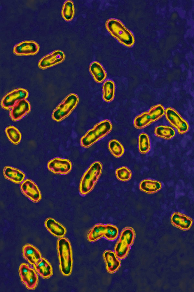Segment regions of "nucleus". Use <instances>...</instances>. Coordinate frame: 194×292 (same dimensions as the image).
I'll use <instances>...</instances> for the list:
<instances>
[{
	"label": "nucleus",
	"instance_id": "bb28decb",
	"mask_svg": "<svg viewBox=\"0 0 194 292\" xmlns=\"http://www.w3.org/2000/svg\"><path fill=\"white\" fill-rule=\"evenodd\" d=\"M108 147L112 154L115 157L119 158L124 153V149L123 145L117 140L113 139L109 141Z\"/></svg>",
	"mask_w": 194,
	"mask_h": 292
},
{
	"label": "nucleus",
	"instance_id": "7ed1b4c3",
	"mask_svg": "<svg viewBox=\"0 0 194 292\" xmlns=\"http://www.w3.org/2000/svg\"><path fill=\"white\" fill-rule=\"evenodd\" d=\"M102 168L101 163L96 161L84 173L79 187V192L82 195H85L92 190L102 173Z\"/></svg>",
	"mask_w": 194,
	"mask_h": 292
},
{
	"label": "nucleus",
	"instance_id": "2f4dec72",
	"mask_svg": "<svg viewBox=\"0 0 194 292\" xmlns=\"http://www.w3.org/2000/svg\"><path fill=\"white\" fill-rule=\"evenodd\" d=\"M117 178L119 180L123 181L129 180L132 176L131 171L127 167H123L117 169L115 171Z\"/></svg>",
	"mask_w": 194,
	"mask_h": 292
},
{
	"label": "nucleus",
	"instance_id": "cd10ccee",
	"mask_svg": "<svg viewBox=\"0 0 194 292\" xmlns=\"http://www.w3.org/2000/svg\"><path fill=\"white\" fill-rule=\"evenodd\" d=\"M152 121L148 112H145L137 116L133 121L135 127L137 128H144Z\"/></svg>",
	"mask_w": 194,
	"mask_h": 292
},
{
	"label": "nucleus",
	"instance_id": "2eb2a0df",
	"mask_svg": "<svg viewBox=\"0 0 194 292\" xmlns=\"http://www.w3.org/2000/svg\"><path fill=\"white\" fill-rule=\"evenodd\" d=\"M22 252L24 257L32 265L37 263L41 258L39 251L30 244L24 245L23 247Z\"/></svg>",
	"mask_w": 194,
	"mask_h": 292
},
{
	"label": "nucleus",
	"instance_id": "a878e982",
	"mask_svg": "<svg viewBox=\"0 0 194 292\" xmlns=\"http://www.w3.org/2000/svg\"><path fill=\"white\" fill-rule=\"evenodd\" d=\"M154 133L157 136L165 139H171L175 134L174 130L171 127L167 126H160L156 127Z\"/></svg>",
	"mask_w": 194,
	"mask_h": 292
},
{
	"label": "nucleus",
	"instance_id": "aec40b11",
	"mask_svg": "<svg viewBox=\"0 0 194 292\" xmlns=\"http://www.w3.org/2000/svg\"><path fill=\"white\" fill-rule=\"evenodd\" d=\"M34 266L36 271L43 278H48L52 274L53 270L51 265L44 258H41Z\"/></svg>",
	"mask_w": 194,
	"mask_h": 292
},
{
	"label": "nucleus",
	"instance_id": "39448f33",
	"mask_svg": "<svg viewBox=\"0 0 194 292\" xmlns=\"http://www.w3.org/2000/svg\"><path fill=\"white\" fill-rule=\"evenodd\" d=\"M79 101V97L76 94H69L53 110L51 115L52 118L57 121L62 120L70 114L77 106Z\"/></svg>",
	"mask_w": 194,
	"mask_h": 292
},
{
	"label": "nucleus",
	"instance_id": "a211bd4d",
	"mask_svg": "<svg viewBox=\"0 0 194 292\" xmlns=\"http://www.w3.org/2000/svg\"><path fill=\"white\" fill-rule=\"evenodd\" d=\"M3 172L5 178L16 183H20L25 177V175L23 172L10 166L5 167Z\"/></svg>",
	"mask_w": 194,
	"mask_h": 292
},
{
	"label": "nucleus",
	"instance_id": "f8f14e48",
	"mask_svg": "<svg viewBox=\"0 0 194 292\" xmlns=\"http://www.w3.org/2000/svg\"><path fill=\"white\" fill-rule=\"evenodd\" d=\"M20 188L23 193L34 202H38L41 200L42 196L39 189L32 180L26 179L21 184Z\"/></svg>",
	"mask_w": 194,
	"mask_h": 292
},
{
	"label": "nucleus",
	"instance_id": "412c9836",
	"mask_svg": "<svg viewBox=\"0 0 194 292\" xmlns=\"http://www.w3.org/2000/svg\"><path fill=\"white\" fill-rule=\"evenodd\" d=\"M89 71L96 82L101 83L104 81L107 76L106 71L98 62L94 61L92 62L89 66Z\"/></svg>",
	"mask_w": 194,
	"mask_h": 292
},
{
	"label": "nucleus",
	"instance_id": "4be33fe9",
	"mask_svg": "<svg viewBox=\"0 0 194 292\" xmlns=\"http://www.w3.org/2000/svg\"><path fill=\"white\" fill-rule=\"evenodd\" d=\"M161 187V184L159 181L148 179L142 181L139 185L141 190L148 193L156 192L160 190Z\"/></svg>",
	"mask_w": 194,
	"mask_h": 292
},
{
	"label": "nucleus",
	"instance_id": "dca6fc26",
	"mask_svg": "<svg viewBox=\"0 0 194 292\" xmlns=\"http://www.w3.org/2000/svg\"><path fill=\"white\" fill-rule=\"evenodd\" d=\"M107 271L110 273L116 271L120 265V262L115 253L110 251H106L103 254Z\"/></svg>",
	"mask_w": 194,
	"mask_h": 292
},
{
	"label": "nucleus",
	"instance_id": "0eeeda50",
	"mask_svg": "<svg viewBox=\"0 0 194 292\" xmlns=\"http://www.w3.org/2000/svg\"><path fill=\"white\" fill-rule=\"evenodd\" d=\"M19 272L21 281L26 288L34 290L36 287L38 277L35 271L27 264L21 263L19 267Z\"/></svg>",
	"mask_w": 194,
	"mask_h": 292
},
{
	"label": "nucleus",
	"instance_id": "9d476101",
	"mask_svg": "<svg viewBox=\"0 0 194 292\" xmlns=\"http://www.w3.org/2000/svg\"><path fill=\"white\" fill-rule=\"evenodd\" d=\"M47 167L54 173L66 175L71 171L72 165L71 161L67 159L56 157L48 162Z\"/></svg>",
	"mask_w": 194,
	"mask_h": 292
},
{
	"label": "nucleus",
	"instance_id": "6ab92c4d",
	"mask_svg": "<svg viewBox=\"0 0 194 292\" xmlns=\"http://www.w3.org/2000/svg\"><path fill=\"white\" fill-rule=\"evenodd\" d=\"M45 225L51 234L56 236L62 237L66 233L65 228L52 218L47 219L45 221Z\"/></svg>",
	"mask_w": 194,
	"mask_h": 292
},
{
	"label": "nucleus",
	"instance_id": "423d86ee",
	"mask_svg": "<svg viewBox=\"0 0 194 292\" xmlns=\"http://www.w3.org/2000/svg\"><path fill=\"white\" fill-rule=\"evenodd\" d=\"M135 237V232L132 228L127 227L123 230L114 248L117 257L121 259L126 257Z\"/></svg>",
	"mask_w": 194,
	"mask_h": 292
},
{
	"label": "nucleus",
	"instance_id": "20e7f679",
	"mask_svg": "<svg viewBox=\"0 0 194 292\" xmlns=\"http://www.w3.org/2000/svg\"><path fill=\"white\" fill-rule=\"evenodd\" d=\"M106 26L111 34L121 43L127 46L133 44L134 38L132 34L119 21L109 19L106 22Z\"/></svg>",
	"mask_w": 194,
	"mask_h": 292
},
{
	"label": "nucleus",
	"instance_id": "ddd939ff",
	"mask_svg": "<svg viewBox=\"0 0 194 292\" xmlns=\"http://www.w3.org/2000/svg\"><path fill=\"white\" fill-rule=\"evenodd\" d=\"M65 57L63 51L56 50L42 58L38 62V66L41 69H46L61 62Z\"/></svg>",
	"mask_w": 194,
	"mask_h": 292
},
{
	"label": "nucleus",
	"instance_id": "f03ea898",
	"mask_svg": "<svg viewBox=\"0 0 194 292\" xmlns=\"http://www.w3.org/2000/svg\"><path fill=\"white\" fill-rule=\"evenodd\" d=\"M57 248L60 270L63 275H70L73 266L72 250L69 241L66 238H61L58 240Z\"/></svg>",
	"mask_w": 194,
	"mask_h": 292
},
{
	"label": "nucleus",
	"instance_id": "c756f323",
	"mask_svg": "<svg viewBox=\"0 0 194 292\" xmlns=\"http://www.w3.org/2000/svg\"><path fill=\"white\" fill-rule=\"evenodd\" d=\"M139 148L140 152L143 154L148 152L150 149V139L146 133H142L139 136Z\"/></svg>",
	"mask_w": 194,
	"mask_h": 292
},
{
	"label": "nucleus",
	"instance_id": "1a4fd4ad",
	"mask_svg": "<svg viewBox=\"0 0 194 292\" xmlns=\"http://www.w3.org/2000/svg\"><path fill=\"white\" fill-rule=\"evenodd\" d=\"M165 116L168 121L180 134H183L188 131L189 125L187 122L173 109L167 108L165 111Z\"/></svg>",
	"mask_w": 194,
	"mask_h": 292
},
{
	"label": "nucleus",
	"instance_id": "9b49d317",
	"mask_svg": "<svg viewBox=\"0 0 194 292\" xmlns=\"http://www.w3.org/2000/svg\"><path fill=\"white\" fill-rule=\"evenodd\" d=\"M38 43L33 41H24L16 45L13 47V53L18 55H29L37 54L39 50Z\"/></svg>",
	"mask_w": 194,
	"mask_h": 292
},
{
	"label": "nucleus",
	"instance_id": "f3484780",
	"mask_svg": "<svg viewBox=\"0 0 194 292\" xmlns=\"http://www.w3.org/2000/svg\"><path fill=\"white\" fill-rule=\"evenodd\" d=\"M171 221L175 226L183 230L189 229L193 224L192 219L188 216L178 212L172 215Z\"/></svg>",
	"mask_w": 194,
	"mask_h": 292
},
{
	"label": "nucleus",
	"instance_id": "b1692460",
	"mask_svg": "<svg viewBox=\"0 0 194 292\" xmlns=\"http://www.w3.org/2000/svg\"><path fill=\"white\" fill-rule=\"evenodd\" d=\"M106 230V225L98 224L95 225L90 230L87 236L90 242L95 241L104 236Z\"/></svg>",
	"mask_w": 194,
	"mask_h": 292
},
{
	"label": "nucleus",
	"instance_id": "7c9ffc66",
	"mask_svg": "<svg viewBox=\"0 0 194 292\" xmlns=\"http://www.w3.org/2000/svg\"><path fill=\"white\" fill-rule=\"evenodd\" d=\"M165 113L164 107L161 105L158 104L152 107L148 112L152 121H154L163 116Z\"/></svg>",
	"mask_w": 194,
	"mask_h": 292
},
{
	"label": "nucleus",
	"instance_id": "f257e3e1",
	"mask_svg": "<svg viewBox=\"0 0 194 292\" xmlns=\"http://www.w3.org/2000/svg\"><path fill=\"white\" fill-rule=\"evenodd\" d=\"M112 125L108 120L99 122L88 131L80 140V144L83 147L87 148L103 138L112 130Z\"/></svg>",
	"mask_w": 194,
	"mask_h": 292
},
{
	"label": "nucleus",
	"instance_id": "6e6552de",
	"mask_svg": "<svg viewBox=\"0 0 194 292\" xmlns=\"http://www.w3.org/2000/svg\"><path fill=\"white\" fill-rule=\"evenodd\" d=\"M29 95L28 91L24 89L19 88L11 91L2 99L1 106L4 109L8 110L13 107L19 100L26 99Z\"/></svg>",
	"mask_w": 194,
	"mask_h": 292
},
{
	"label": "nucleus",
	"instance_id": "c85d7f7f",
	"mask_svg": "<svg viewBox=\"0 0 194 292\" xmlns=\"http://www.w3.org/2000/svg\"><path fill=\"white\" fill-rule=\"evenodd\" d=\"M75 13L74 4L71 1H65L61 11L62 17L66 21H69L73 18Z\"/></svg>",
	"mask_w": 194,
	"mask_h": 292
},
{
	"label": "nucleus",
	"instance_id": "5701e85b",
	"mask_svg": "<svg viewBox=\"0 0 194 292\" xmlns=\"http://www.w3.org/2000/svg\"><path fill=\"white\" fill-rule=\"evenodd\" d=\"M115 86L114 82L110 80L105 81L102 86L103 98L107 102L112 101L114 99Z\"/></svg>",
	"mask_w": 194,
	"mask_h": 292
},
{
	"label": "nucleus",
	"instance_id": "473e14b6",
	"mask_svg": "<svg viewBox=\"0 0 194 292\" xmlns=\"http://www.w3.org/2000/svg\"><path fill=\"white\" fill-rule=\"evenodd\" d=\"M118 230L116 226L111 224L106 225V230L104 237L110 240H115L117 237Z\"/></svg>",
	"mask_w": 194,
	"mask_h": 292
},
{
	"label": "nucleus",
	"instance_id": "393cba45",
	"mask_svg": "<svg viewBox=\"0 0 194 292\" xmlns=\"http://www.w3.org/2000/svg\"><path fill=\"white\" fill-rule=\"evenodd\" d=\"M6 135L10 140L15 145L18 144L21 139V134L19 130L13 126L7 127L5 130Z\"/></svg>",
	"mask_w": 194,
	"mask_h": 292
},
{
	"label": "nucleus",
	"instance_id": "4468645a",
	"mask_svg": "<svg viewBox=\"0 0 194 292\" xmlns=\"http://www.w3.org/2000/svg\"><path fill=\"white\" fill-rule=\"evenodd\" d=\"M30 103L26 99L22 100L17 102L9 112V115L12 120L14 121L21 119L30 110Z\"/></svg>",
	"mask_w": 194,
	"mask_h": 292
}]
</instances>
